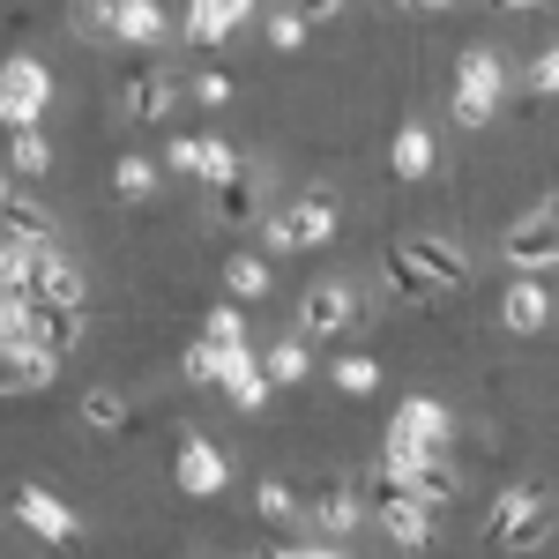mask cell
<instances>
[{
	"mask_svg": "<svg viewBox=\"0 0 559 559\" xmlns=\"http://www.w3.org/2000/svg\"><path fill=\"white\" fill-rule=\"evenodd\" d=\"M500 97H508V60L492 52V45H471L463 60H455V120L463 128H485L492 112H500Z\"/></svg>",
	"mask_w": 559,
	"mask_h": 559,
	"instance_id": "7a4b0ae2",
	"label": "cell"
},
{
	"mask_svg": "<svg viewBox=\"0 0 559 559\" xmlns=\"http://www.w3.org/2000/svg\"><path fill=\"white\" fill-rule=\"evenodd\" d=\"M254 15V0H187V45H224Z\"/></svg>",
	"mask_w": 559,
	"mask_h": 559,
	"instance_id": "e0dca14e",
	"label": "cell"
},
{
	"mask_svg": "<svg viewBox=\"0 0 559 559\" xmlns=\"http://www.w3.org/2000/svg\"><path fill=\"white\" fill-rule=\"evenodd\" d=\"M388 463L403 471V485H411L426 508H448V500H463V471L448 463V448H388Z\"/></svg>",
	"mask_w": 559,
	"mask_h": 559,
	"instance_id": "5b68a950",
	"label": "cell"
},
{
	"mask_svg": "<svg viewBox=\"0 0 559 559\" xmlns=\"http://www.w3.org/2000/svg\"><path fill=\"white\" fill-rule=\"evenodd\" d=\"M254 515H261V522H276V530H292V522H299V500H292V492H284L276 477H261V492H254Z\"/></svg>",
	"mask_w": 559,
	"mask_h": 559,
	"instance_id": "4dcf8cb0",
	"label": "cell"
},
{
	"mask_svg": "<svg viewBox=\"0 0 559 559\" xmlns=\"http://www.w3.org/2000/svg\"><path fill=\"white\" fill-rule=\"evenodd\" d=\"M224 292H231L239 306L261 299V292H269V247H261V254H231V261H224Z\"/></svg>",
	"mask_w": 559,
	"mask_h": 559,
	"instance_id": "603a6c76",
	"label": "cell"
},
{
	"mask_svg": "<svg viewBox=\"0 0 559 559\" xmlns=\"http://www.w3.org/2000/svg\"><path fill=\"white\" fill-rule=\"evenodd\" d=\"M15 522H23L31 537H45V545H68V537L83 530V522L68 515V508H60L45 485H23V492H15Z\"/></svg>",
	"mask_w": 559,
	"mask_h": 559,
	"instance_id": "9a60e30c",
	"label": "cell"
},
{
	"mask_svg": "<svg viewBox=\"0 0 559 559\" xmlns=\"http://www.w3.org/2000/svg\"><path fill=\"white\" fill-rule=\"evenodd\" d=\"M239 344H216L210 329L194 336V350H187V381H224V358H231Z\"/></svg>",
	"mask_w": 559,
	"mask_h": 559,
	"instance_id": "f1b7e54d",
	"label": "cell"
},
{
	"mask_svg": "<svg viewBox=\"0 0 559 559\" xmlns=\"http://www.w3.org/2000/svg\"><path fill=\"white\" fill-rule=\"evenodd\" d=\"M165 165L187 179H210V187H224V179H239L247 165H239V150L231 142H216V134H173L165 142Z\"/></svg>",
	"mask_w": 559,
	"mask_h": 559,
	"instance_id": "30bf717a",
	"label": "cell"
},
{
	"mask_svg": "<svg viewBox=\"0 0 559 559\" xmlns=\"http://www.w3.org/2000/svg\"><path fill=\"white\" fill-rule=\"evenodd\" d=\"M120 418H128V403H120L112 388H90V395H83V426L90 432H112Z\"/></svg>",
	"mask_w": 559,
	"mask_h": 559,
	"instance_id": "1f68e13d",
	"label": "cell"
},
{
	"mask_svg": "<svg viewBox=\"0 0 559 559\" xmlns=\"http://www.w3.org/2000/svg\"><path fill=\"white\" fill-rule=\"evenodd\" d=\"M60 358H68V350L38 344V336H8V344H0V388H8V395H45V388L60 381Z\"/></svg>",
	"mask_w": 559,
	"mask_h": 559,
	"instance_id": "8992f818",
	"label": "cell"
},
{
	"mask_svg": "<svg viewBox=\"0 0 559 559\" xmlns=\"http://www.w3.org/2000/svg\"><path fill=\"white\" fill-rule=\"evenodd\" d=\"M231 485V455L216 448V440H187L179 448V492H194V500H210Z\"/></svg>",
	"mask_w": 559,
	"mask_h": 559,
	"instance_id": "5bb4252c",
	"label": "cell"
},
{
	"mask_svg": "<svg viewBox=\"0 0 559 559\" xmlns=\"http://www.w3.org/2000/svg\"><path fill=\"white\" fill-rule=\"evenodd\" d=\"M381 284H388V292H395V299H411V306H426L432 292H440V284H432L426 269H418V261H403V254H395V247H388V254H381Z\"/></svg>",
	"mask_w": 559,
	"mask_h": 559,
	"instance_id": "7402d4cb",
	"label": "cell"
},
{
	"mask_svg": "<svg viewBox=\"0 0 559 559\" xmlns=\"http://www.w3.org/2000/svg\"><path fill=\"white\" fill-rule=\"evenodd\" d=\"M261 366H269V381H276V388H299V381H306V366H313V358H306V336H284V344H269V350H261Z\"/></svg>",
	"mask_w": 559,
	"mask_h": 559,
	"instance_id": "d4e9b609",
	"label": "cell"
},
{
	"mask_svg": "<svg viewBox=\"0 0 559 559\" xmlns=\"http://www.w3.org/2000/svg\"><path fill=\"white\" fill-rule=\"evenodd\" d=\"M173 105H179V90H173L165 68H134L128 83H120V112H128V120H165Z\"/></svg>",
	"mask_w": 559,
	"mask_h": 559,
	"instance_id": "2e32d148",
	"label": "cell"
},
{
	"mask_svg": "<svg viewBox=\"0 0 559 559\" xmlns=\"http://www.w3.org/2000/svg\"><path fill=\"white\" fill-rule=\"evenodd\" d=\"M500 254H508V269H522V276L552 269V261H559V202H545V210H530L522 224H508Z\"/></svg>",
	"mask_w": 559,
	"mask_h": 559,
	"instance_id": "ba28073f",
	"label": "cell"
},
{
	"mask_svg": "<svg viewBox=\"0 0 559 559\" xmlns=\"http://www.w3.org/2000/svg\"><path fill=\"white\" fill-rule=\"evenodd\" d=\"M150 187H157V165H150V157H120V165H112V194H120V202H142Z\"/></svg>",
	"mask_w": 559,
	"mask_h": 559,
	"instance_id": "f546056e",
	"label": "cell"
},
{
	"mask_svg": "<svg viewBox=\"0 0 559 559\" xmlns=\"http://www.w3.org/2000/svg\"><path fill=\"white\" fill-rule=\"evenodd\" d=\"M329 239H336V202L329 194H306L292 210L261 216V247L269 254H306V247H329Z\"/></svg>",
	"mask_w": 559,
	"mask_h": 559,
	"instance_id": "3957f363",
	"label": "cell"
},
{
	"mask_svg": "<svg viewBox=\"0 0 559 559\" xmlns=\"http://www.w3.org/2000/svg\"><path fill=\"white\" fill-rule=\"evenodd\" d=\"M350 321H358V292H350L344 276H321L299 299V336H344Z\"/></svg>",
	"mask_w": 559,
	"mask_h": 559,
	"instance_id": "8fae6325",
	"label": "cell"
},
{
	"mask_svg": "<svg viewBox=\"0 0 559 559\" xmlns=\"http://www.w3.org/2000/svg\"><path fill=\"white\" fill-rule=\"evenodd\" d=\"M299 23H329V15H344V0H284Z\"/></svg>",
	"mask_w": 559,
	"mask_h": 559,
	"instance_id": "e575fe53",
	"label": "cell"
},
{
	"mask_svg": "<svg viewBox=\"0 0 559 559\" xmlns=\"http://www.w3.org/2000/svg\"><path fill=\"white\" fill-rule=\"evenodd\" d=\"M500 321H508L515 336H537V329L552 321V299H545V284H530V276H522L515 292L500 299Z\"/></svg>",
	"mask_w": 559,
	"mask_h": 559,
	"instance_id": "d6986e66",
	"label": "cell"
},
{
	"mask_svg": "<svg viewBox=\"0 0 559 559\" xmlns=\"http://www.w3.org/2000/svg\"><path fill=\"white\" fill-rule=\"evenodd\" d=\"M83 31H105L120 45H165V8L157 0H90Z\"/></svg>",
	"mask_w": 559,
	"mask_h": 559,
	"instance_id": "52a82bcc",
	"label": "cell"
},
{
	"mask_svg": "<svg viewBox=\"0 0 559 559\" xmlns=\"http://www.w3.org/2000/svg\"><path fill=\"white\" fill-rule=\"evenodd\" d=\"M306 522H313L321 537H336V545H344L350 530H358V492H350V485H329V492H313Z\"/></svg>",
	"mask_w": 559,
	"mask_h": 559,
	"instance_id": "ac0fdd59",
	"label": "cell"
},
{
	"mask_svg": "<svg viewBox=\"0 0 559 559\" xmlns=\"http://www.w3.org/2000/svg\"><path fill=\"white\" fill-rule=\"evenodd\" d=\"M366 508L381 515L388 545H403V552H426V545H432V515H440V508H426V500L403 485L395 463H381V471L366 477Z\"/></svg>",
	"mask_w": 559,
	"mask_h": 559,
	"instance_id": "6da1fadb",
	"label": "cell"
},
{
	"mask_svg": "<svg viewBox=\"0 0 559 559\" xmlns=\"http://www.w3.org/2000/svg\"><path fill=\"white\" fill-rule=\"evenodd\" d=\"M45 105H52V68L31 60V52H15L0 68V120L8 128H45Z\"/></svg>",
	"mask_w": 559,
	"mask_h": 559,
	"instance_id": "277c9868",
	"label": "cell"
},
{
	"mask_svg": "<svg viewBox=\"0 0 559 559\" xmlns=\"http://www.w3.org/2000/svg\"><path fill=\"white\" fill-rule=\"evenodd\" d=\"M492 8H500V15H515V8H545V0H492Z\"/></svg>",
	"mask_w": 559,
	"mask_h": 559,
	"instance_id": "74e56055",
	"label": "cell"
},
{
	"mask_svg": "<svg viewBox=\"0 0 559 559\" xmlns=\"http://www.w3.org/2000/svg\"><path fill=\"white\" fill-rule=\"evenodd\" d=\"M388 165H395V179H426L432 173V134L418 128V120H403V128H395V150H388Z\"/></svg>",
	"mask_w": 559,
	"mask_h": 559,
	"instance_id": "44dd1931",
	"label": "cell"
},
{
	"mask_svg": "<svg viewBox=\"0 0 559 559\" xmlns=\"http://www.w3.org/2000/svg\"><path fill=\"white\" fill-rule=\"evenodd\" d=\"M210 336H216V344H247V321H239V306H216V313H210Z\"/></svg>",
	"mask_w": 559,
	"mask_h": 559,
	"instance_id": "836d02e7",
	"label": "cell"
},
{
	"mask_svg": "<svg viewBox=\"0 0 559 559\" xmlns=\"http://www.w3.org/2000/svg\"><path fill=\"white\" fill-rule=\"evenodd\" d=\"M329 381L344 388V395H373V388H381V366H373L366 350H344V358L329 366Z\"/></svg>",
	"mask_w": 559,
	"mask_h": 559,
	"instance_id": "83f0119b",
	"label": "cell"
},
{
	"mask_svg": "<svg viewBox=\"0 0 559 559\" xmlns=\"http://www.w3.org/2000/svg\"><path fill=\"white\" fill-rule=\"evenodd\" d=\"M269 45H276V52H299V45H306V23L292 15V8H276V15H269Z\"/></svg>",
	"mask_w": 559,
	"mask_h": 559,
	"instance_id": "d6a6232c",
	"label": "cell"
},
{
	"mask_svg": "<svg viewBox=\"0 0 559 559\" xmlns=\"http://www.w3.org/2000/svg\"><path fill=\"white\" fill-rule=\"evenodd\" d=\"M8 239H52V224H45V210L23 194V179H8Z\"/></svg>",
	"mask_w": 559,
	"mask_h": 559,
	"instance_id": "4316f807",
	"label": "cell"
},
{
	"mask_svg": "<svg viewBox=\"0 0 559 559\" xmlns=\"http://www.w3.org/2000/svg\"><path fill=\"white\" fill-rule=\"evenodd\" d=\"M455 418L432 403V395H403V411L388 418V448H448Z\"/></svg>",
	"mask_w": 559,
	"mask_h": 559,
	"instance_id": "7c38bea8",
	"label": "cell"
},
{
	"mask_svg": "<svg viewBox=\"0 0 559 559\" xmlns=\"http://www.w3.org/2000/svg\"><path fill=\"white\" fill-rule=\"evenodd\" d=\"M45 165H52L45 128H15V142H8V173H15V179H45Z\"/></svg>",
	"mask_w": 559,
	"mask_h": 559,
	"instance_id": "484cf974",
	"label": "cell"
},
{
	"mask_svg": "<svg viewBox=\"0 0 559 559\" xmlns=\"http://www.w3.org/2000/svg\"><path fill=\"white\" fill-rule=\"evenodd\" d=\"M545 537H552V515H545L537 492H500V500H492V545H508V552H537Z\"/></svg>",
	"mask_w": 559,
	"mask_h": 559,
	"instance_id": "9c48e42d",
	"label": "cell"
},
{
	"mask_svg": "<svg viewBox=\"0 0 559 559\" xmlns=\"http://www.w3.org/2000/svg\"><path fill=\"white\" fill-rule=\"evenodd\" d=\"M31 284H38V292H52V299H75V306H83V269L60 254L52 239L38 247V269H31Z\"/></svg>",
	"mask_w": 559,
	"mask_h": 559,
	"instance_id": "ffe728a7",
	"label": "cell"
},
{
	"mask_svg": "<svg viewBox=\"0 0 559 559\" xmlns=\"http://www.w3.org/2000/svg\"><path fill=\"white\" fill-rule=\"evenodd\" d=\"M194 105H231V83L224 75H194Z\"/></svg>",
	"mask_w": 559,
	"mask_h": 559,
	"instance_id": "d590c367",
	"label": "cell"
},
{
	"mask_svg": "<svg viewBox=\"0 0 559 559\" xmlns=\"http://www.w3.org/2000/svg\"><path fill=\"white\" fill-rule=\"evenodd\" d=\"M395 254H403V261H418V269H426V276L440 284V292L471 284V254H463L455 239H440V231H411V239H403Z\"/></svg>",
	"mask_w": 559,
	"mask_h": 559,
	"instance_id": "4fadbf2b",
	"label": "cell"
},
{
	"mask_svg": "<svg viewBox=\"0 0 559 559\" xmlns=\"http://www.w3.org/2000/svg\"><path fill=\"white\" fill-rule=\"evenodd\" d=\"M216 216H224V224H254L261 216V179L254 173L224 179V187H216Z\"/></svg>",
	"mask_w": 559,
	"mask_h": 559,
	"instance_id": "cb8c5ba5",
	"label": "cell"
},
{
	"mask_svg": "<svg viewBox=\"0 0 559 559\" xmlns=\"http://www.w3.org/2000/svg\"><path fill=\"white\" fill-rule=\"evenodd\" d=\"M530 83H537V90H559V45L537 60V68H530Z\"/></svg>",
	"mask_w": 559,
	"mask_h": 559,
	"instance_id": "8d00e7d4",
	"label": "cell"
},
{
	"mask_svg": "<svg viewBox=\"0 0 559 559\" xmlns=\"http://www.w3.org/2000/svg\"><path fill=\"white\" fill-rule=\"evenodd\" d=\"M395 8H448V0H395Z\"/></svg>",
	"mask_w": 559,
	"mask_h": 559,
	"instance_id": "f35d334b",
	"label": "cell"
}]
</instances>
